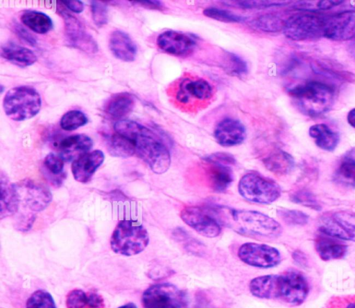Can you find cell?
<instances>
[{
  "instance_id": "6da1fadb",
  "label": "cell",
  "mask_w": 355,
  "mask_h": 308,
  "mask_svg": "<svg viewBox=\"0 0 355 308\" xmlns=\"http://www.w3.org/2000/svg\"><path fill=\"white\" fill-rule=\"evenodd\" d=\"M116 133L130 140L135 154L156 174L166 172L171 165V154L162 139L149 128L130 120H119L114 125Z\"/></svg>"
},
{
  "instance_id": "7a4b0ae2",
  "label": "cell",
  "mask_w": 355,
  "mask_h": 308,
  "mask_svg": "<svg viewBox=\"0 0 355 308\" xmlns=\"http://www.w3.org/2000/svg\"><path fill=\"white\" fill-rule=\"evenodd\" d=\"M208 208L221 225L245 237L270 240L277 238L282 233V227L279 222L259 211L219 206Z\"/></svg>"
},
{
  "instance_id": "3957f363",
  "label": "cell",
  "mask_w": 355,
  "mask_h": 308,
  "mask_svg": "<svg viewBox=\"0 0 355 308\" xmlns=\"http://www.w3.org/2000/svg\"><path fill=\"white\" fill-rule=\"evenodd\" d=\"M299 109L305 115L317 117L327 112L334 102V90L326 84L310 81L288 89Z\"/></svg>"
},
{
  "instance_id": "277c9868",
  "label": "cell",
  "mask_w": 355,
  "mask_h": 308,
  "mask_svg": "<svg viewBox=\"0 0 355 308\" xmlns=\"http://www.w3.org/2000/svg\"><path fill=\"white\" fill-rule=\"evenodd\" d=\"M148 243L147 230L141 224L129 219L119 221L110 238L112 250L115 253L125 256L140 253Z\"/></svg>"
},
{
  "instance_id": "5b68a950",
  "label": "cell",
  "mask_w": 355,
  "mask_h": 308,
  "mask_svg": "<svg viewBox=\"0 0 355 308\" xmlns=\"http://www.w3.org/2000/svg\"><path fill=\"white\" fill-rule=\"evenodd\" d=\"M42 107L39 93L28 86L15 87L8 91L3 100L6 116L11 120L22 121L36 116Z\"/></svg>"
},
{
  "instance_id": "8992f818",
  "label": "cell",
  "mask_w": 355,
  "mask_h": 308,
  "mask_svg": "<svg viewBox=\"0 0 355 308\" xmlns=\"http://www.w3.org/2000/svg\"><path fill=\"white\" fill-rule=\"evenodd\" d=\"M238 190L246 200L260 204H270L281 196L279 184L257 172L245 174L239 180Z\"/></svg>"
},
{
  "instance_id": "52a82bcc",
  "label": "cell",
  "mask_w": 355,
  "mask_h": 308,
  "mask_svg": "<svg viewBox=\"0 0 355 308\" xmlns=\"http://www.w3.org/2000/svg\"><path fill=\"white\" fill-rule=\"evenodd\" d=\"M309 286L304 275L296 269L275 274L274 300L290 306H299L306 300Z\"/></svg>"
},
{
  "instance_id": "ba28073f",
  "label": "cell",
  "mask_w": 355,
  "mask_h": 308,
  "mask_svg": "<svg viewBox=\"0 0 355 308\" xmlns=\"http://www.w3.org/2000/svg\"><path fill=\"white\" fill-rule=\"evenodd\" d=\"M326 17L315 14H296L284 23L285 36L293 41H304L323 36Z\"/></svg>"
},
{
  "instance_id": "9c48e42d",
  "label": "cell",
  "mask_w": 355,
  "mask_h": 308,
  "mask_svg": "<svg viewBox=\"0 0 355 308\" xmlns=\"http://www.w3.org/2000/svg\"><path fill=\"white\" fill-rule=\"evenodd\" d=\"M144 308H187L186 294L169 283L155 284L142 293Z\"/></svg>"
},
{
  "instance_id": "30bf717a",
  "label": "cell",
  "mask_w": 355,
  "mask_h": 308,
  "mask_svg": "<svg viewBox=\"0 0 355 308\" xmlns=\"http://www.w3.org/2000/svg\"><path fill=\"white\" fill-rule=\"evenodd\" d=\"M237 255L245 264L262 269L275 267L282 260L281 254L276 248L255 242L243 244L239 247Z\"/></svg>"
},
{
  "instance_id": "8fae6325",
  "label": "cell",
  "mask_w": 355,
  "mask_h": 308,
  "mask_svg": "<svg viewBox=\"0 0 355 308\" xmlns=\"http://www.w3.org/2000/svg\"><path fill=\"white\" fill-rule=\"evenodd\" d=\"M180 218L198 234L206 237H218L222 230L221 224L208 207H184L180 212Z\"/></svg>"
},
{
  "instance_id": "7c38bea8",
  "label": "cell",
  "mask_w": 355,
  "mask_h": 308,
  "mask_svg": "<svg viewBox=\"0 0 355 308\" xmlns=\"http://www.w3.org/2000/svg\"><path fill=\"white\" fill-rule=\"evenodd\" d=\"M15 185L20 206L22 204L30 212L35 214L44 210L52 200L51 192L45 185L30 179H25Z\"/></svg>"
},
{
  "instance_id": "4fadbf2b",
  "label": "cell",
  "mask_w": 355,
  "mask_h": 308,
  "mask_svg": "<svg viewBox=\"0 0 355 308\" xmlns=\"http://www.w3.org/2000/svg\"><path fill=\"white\" fill-rule=\"evenodd\" d=\"M58 9L64 19L67 43L71 46L87 53H96L98 51V45L92 36L85 30L81 22L62 8L58 7Z\"/></svg>"
},
{
  "instance_id": "5bb4252c",
  "label": "cell",
  "mask_w": 355,
  "mask_h": 308,
  "mask_svg": "<svg viewBox=\"0 0 355 308\" xmlns=\"http://www.w3.org/2000/svg\"><path fill=\"white\" fill-rule=\"evenodd\" d=\"M156 43L163 52L178 57L191 54L196 46V40L192 35L172 30L160 33Z\"/></svg>"
},
{
  "instance_id": "9a60e30c",
  "label": "cell",
  "mask_w": 355,
  "mask_h": 308,
  "mask_svg": "<svg viewBox=\"0 0 355 308\" xmlns=\"http://www.w3.org/2000/svg\"><path fill=\"white\" fill-rule=\"evenodd\" d=\"M323 36L335 41L355 37V10H345L326 17Z\"/></svg>"
},
{
  "instance_id": "2e32d148",
  "label": "cell",
  "mask_w": 355,
  "mask_h": 308,
  "mask_svg": "<svg viewBox=\"0 0 355 308\" xmlns=\"http://www.w3.org/2000/svg\"><path fill=\"white\" fill-rule=\"evenodd\" d=\"M213 94V87L208 81L202 78H185L178 86L175 98L182 104H188L193 100H209Z\"/></svg>"
},
{
  "instance_id": "e0dca14e",
  "label": "cell",
  "mask_w": 355,
  "mask_h": 308,
  "mask_svg": "<svg viewBox=\"0 0 355 308\" xmlns=\"http://www.w3.org/2000/svg\"><path fill=\"white\" fill-rule=\"evenodd\" d=\"M214 136L220 145L233 147L244 141L246 138V129L239 120L226 118L216 125Z\"/></svg>"
},
{
  "instance_id": "ac0fdd59",
  "label": "cell",
  "mask_w": 355,
  "mask_h": 308,
  "mask_svg": "<svg viewBox=\"0 0 355 308\" xmlns=\"http://www.w3.org/2000/svg\"><path fill=\"white\" fill-rule=\"evenodd\" d=\"M104 158L103 152L96 150L74 160L71 164V172L75 180L82 183L89 182Z\"/></svg>"
},
{
  "instance_id": "d6986e66",
  "label": "cell",
  "mask_w": 355,
  "mask_h": 308,
  "mask_svg": "<svg viewBox=\"0 0 355 308\" xmlns=\"http://www.w3.org/2000/svg\"><path fill=\"white\" fill-rule=\"evenodd\" d=\"M92 145L93 141L89 136L80 134L64 138L58 150L64 161L69 162L87 153Z\"/></svg>"
},
{
  "instance_id": "ffe728a7",
  "label": "cell",
  "mask_w": 355,
  "mask_h": 308,
  "mask_svg": "<svg viewBox=\"0 0 355 308\" xmlns=\"http://www.w3.org/2000/svg\"><path fill=\"white\" fill-rule=\"evenodd\" d=\"M0 217L1 219L12 216L19 209L20 201L15 185L3 172L0 176Z\"/></svg>"
},
{
  "instance_id": "44dd1931",
  "label": "cell",
  "mask_w": 355,
  "mask_h": 308,
  "mask_svg": "<svg viewBox=\"0 0 355 308\" xmlns=\"http://www.w3.org/2000/svg\"><path fill=\"white\" fill-rule=\"evenodd\" d=\"M315 248L324 261L343 258L347 252V245L343 240L321 233L315 239Z\"/></svg>"
},
{
  "instance_id": "7402d4cb",
  "label": "cell",
  "mask_w": 355,
  "mask_h": 308,
  "mask_svg": "<svg viewBox=\"0 0 355 308\" xmlns=\"http://www.w3.org/2000/svg\"><path fill=\"white\" fill-rule=\"evenodd\" d=\"M109 48L116 58L123 62L134 61L137 53V48L133 40L121 30H114L112 33Z\"/></svg>"
},
{
  "instance_id": "603a6c76",
  "label": "cell",
  "mask_w": 355,
  "mask_h": 308,
  "mask_svg": "<svg viewBox=\"0 0 355 308\" xmlns=\"http://www.w3.org/2000/svg\"><path fill=\"white\" fill-rule=\"evenodd\" d=\"M206 163L209 164L206 174L211 190L216 192L225 191L234 180V174L230 165L214 162Z\"/></svg>"
},
{
  "instance_id": "cb8c5ba5",
  "label": "cell",
  "mask_w": 355,
  "mask_h": 308,
  "mask_svg": "<svg viewBox=\"0 0 355 308\" xmlns=\"http://www.w3.org/2000/svg\"><path fill=\"white\" fill-rule=\"evenodd\" d=\"M0 54L1 57L21 68L31 66L37 61V56L33 51L13 42L3 44Z\"/></svg>"
},
{
  "instance_id": "d4e9b609",
  "label": "cell",
  "mask_w": 355,
  "mask_h": 308,
  "mask_svg": "<svg viewBox=\"0 0 355 308\" xmlns=\"http://www.w3.org/2000/svg\"><path fill=\"white\" fill-rule=\"evenodd\" d=\"M135 104L132 94L121 92L114 94L107 100L104 111L112 118L120 119L132 111Z\"/></svg>"
},
{
  "instance_id": "484cf974",
  "label": "cell",
  "mask_w": 355,
  "mask_h": 308,
  "mask_svg": "<svg viewBox=\"0 0 355 308\" xmlns=\"http://www.w3.org/2000/svg\"><path fill=\"white\" fill-rule=\"evenodd\" d=\"M42 173L51 185L60 187L67 177L64 171V160L54 153L48 154L43 161Z\"/></svg>"
},
{
  "instance_id": "4316f807",
  "label": "cell",
  "mask_w": 355,
  "mask_h": 308,
  "mask_svg": "<svg viewBox=\"0 0 355 308\" xmlns=\"http://www.w3.org/2000/svg\"><path fill=\"white\" fill-rule=\"evenodd\" d=\"M309 135L315 140L318 147L325 151H333L339 142L337 132L326 124L320 123L312 125L309 130Z\"/></svg>"
},
{
  "instance_id": "83f0119b",
  "label": "cell",
  "mask_w": 355,
  "mask_h": 308,
  "mask_svg": "<svg viewBox=\"0 0 355 308\" xmlns=\"http://www.w3.org/2000/svg\"><path fill=\"white\" fill-rule=\"evenodd\" d=\"M24 25L38 34H45L53 28V21L46 14L33 10H24L20 15Z\"/></svg>"
},
{
  "instance_id": "f1b7e54d",
  "label": "cell",
  "mask_w": 355,
  "mask_h": 308,
  "mask_svg": "<svg viewBox=\"0 0 355 308\" xmlns=\"http://www.w3.org/2000/svg\"><path fill=\"white\" fill-rule=\"evenodd\" d=\"M105 141L107 152L113 156L128 158L135 154L132 143L116 132L105 135Z\"/></svg>"
},
{
  "instance_id": "f546056e",
  "label": "cell",
  "mask_w": 355,
  "mask_h": 308,
  "mask_svg": "<svg viewBox=\"0 0 355 308\" xmlns=\"http://www.w3.org/2000/svg\"><path fill=\"white\" fill-rule=\"evenodd\" d=\"M266 168L277 174H286L294 167L293 158L288 153L283 150L275 151L263 161Z\"/></svg>"
},
{
  "instance_id": "4dcf8cb0",
  "label": "cell",
  "mask_w": 355,
  "mask_h": 308,
  "mask_svg": "<svg viewBox=\"0 0 355 308\" xmlns=\"http://www.w3.org/2000/svg\"><path fill=\"white\" fill-rule=\"evenodd\" d=\"M282 17L275 14H264L250 21L252 28L266 33H276L283 30L284 23Z\"/></svg>"
},
{
  "instance_id": "1f68e13d",
  "label": "cell",
  "mask_w": 355,
  "mask_h": 308,
  "mask_svg": "<svg viewBox=\"0 0 355 308\" xmlns=\"http://www.w3.org/2000/svg\"><path fill=\"white\" fill-rule=\"evenodd\" d=\"M334 179L343 185L355 188V158L345 157L335 171Z\"/></svg>"
},
{
  "instance_id": "d6a6232c",
  "label": "cell",
  "mask_w": 355,
  "mask_h": 308,
  "mask_svg": "<svg viewBox=\"0 0 355 308\" xmlns=\"http://www.w3.org/2000/svg\"><path fill=\"white\" fill-rule=\"evenodd\" d=\"M332 217L339 226L342 239L355 242V212L352 211H337Z\"/></svg>"
},
{
  "instance_id": "836d02e7",
  "label": "cell",
  "mask_w": 355,
  "mask_h": 308,
  "mask_svg": "<svg viewBox=\"0 0 355 308\" xmlns=\"http://www.w3.org/2000/svg\"><path fill=\"white\" fill-rule=\"evenodd\" d=\"M222 66L227 73L232 76L241 78L248 73V65L245 61L233 53H225Z\"/></svg>"
},
{
  "instance_id": "e575fe53",
  "label": "cell",
  "mask_w": 355,
  "mask_h": 308,
  "mask_svg": "<svg viewBox=\"0 0 355 308\" xmlns=\"http://www.w3.org/2000/svg\"><path fill=\"white\" fill-rule=\"evenodd\" d=\"M88 122L86 115L79 110H70L61 118L60 125L63 130L73 131L84 126Z\"/></svg>"
},
{
  "instance_id": "d590c367",
  "label": "cell",
  "mask_w": 355,
  "mask_h": 308,
  "mask_svg": "<svg viewBox=\"0 0 355 308\" xmlns=\"http://www.w3.org/2000/svg\"><path fill=\"white\" fill-rule=\"evenodd\" d=\"M26 308H57V307L50 293L44 289H38L27 299Z\"/></svg>"
},
{
  "instance_id": "8d00e7d4",
  "label": "cell",
  "mask_w": 355,
  "mask_h": 308,
  "mask_svg": "<svg viewBox=\"0 0 355 308\" xmlns=\"http://www.w3.org/2000/svg\"><path fill=\"white\" fill-rule=\"evenodd\" d=\"M203 15L209 18L225 23H239L245 17L232 11L215 7H209L203 10Z\"/></svg>"
},
{
  "instance_id": "74e56055",
  "label": "cell",
  "mask_w": 355,
  "mask_h": 308,
  "mask_svg": "<svg viewBox=\"0 0 355 308\" xmlns=\"http://www.w3.org/2000/svg\"><path fill=\"white\" fill-rule=\"evenodd\" d=\"M278 217L288 225L304 226L309 221V216L302 211L279 208L277 210Z\"/></svg>"
},
{
  "instance_id": "f35d334b",
  "label": "cell",
  "mask_w": 355,
  "mask_h": 308,
  "mask_svg": "<svg viewBox=\"0 0 355 308\" xmlns=\"http://www.w3.org/2000/svg\"><path fill=\"white\" fill-rule=\"evenodd\" d=\"M291 200L296 203L320 210L321 206L315 196L306 189H300L291 194Z\"/></svg>"
},
{
  "instance_id": "ab89813d",
  "label": "cell",
  "mask_w": 355,
  "mask_h": 308,
  "mask_svg": "<svg viewBox=\"0 0 355 308\" xmlns=\"http://www.w3.org/2000/svg\"><path fill=\"white\" fill-rule=\"evenodd\" d=\"M343 2V1L338 0L300 1L294 5V7L298 10L315 11L328 10L338 6Z\"/></svg>"
},
{
  "instance_id": "60d3db41",
  "label": "cell",
  "mask_w": 355,
  "mask_h": 308,
  "mask_svg": "<svg viewBox=\"0 0 355 308\" xmlns=\"http://www.w3.org/2000/svg\"><path fill=\"white\" fill-rule=\"evenodd\" d=\"M228 6L243 9H264L275 6H281L284 2H273L268 1H230Z\"/></svg>"
},
{
  "instance_id": "b9f144b4",
  "label": "cell",
  "mask_w": 355,
  "mask_h": 308,
  "mask_svg": "<svg viewBox=\"0 0 355 308\" xmlns=\"http://www.w3.org/2000/svg\"><path fill=\"white\" fill-rule=\"evenodd\" d=\"M91 11L93 21L98 27H101L107 24V8L103 1H92Z\"/></svg>"
},
{
  "instance_id": "7bdbcfd3",
  "label": "cell",
  "mask_w": 355,
  "mask_h": 308,
  "mask_svg": "<svg viewBox=\"0 0 355 308\" xmlns=\"http://www.w3.org/2000/svg\"><path fill=\"white\" fill-rule=\"evenodd\" d=\"M87 304V293L79 289L70 291L66 297L67 308H84Z\"/></svg>"
},
{
  "instance_id": "ee69618b",
  "label": "cell",
  "mask_w": 355,
  "mask_h": 308,
  "mask_svg": "<svg viewBox=\"0 0 355 308\" xmlns=\"http://www.w3.org/2000/svg\"><path fill=\"white\" fill-rule=\"evenodd\" d=\"M322 308H355V295L332 296Z\"/></svg>"
},
{
  "instance_id": "f6af8a7d",
  "label": "cell",
  "mask_w": 355,
  "mask_h": 308,
  "mask_svg": "<svg viewBox=\"0 0 355 308\" xmlns=\"http://www.w3.org/2000/svg\"><path fill=\"white\" fill-rule=\"evenodd\" d=\"M35 219V214L25 212L20 214L16 220V228L21 231L28 230Z\"/></svg>"
},
{
  "instance_id": "bcb514c9",
  "label": "cell",
  "mask_w": 355,
  "mask_h": 308,
  "mask_svg": "<svg viewBox=\"0 0 355 308\" xmlns=\"http://www.w3.org/2000/svg\"><path fill=\"white\" fill-rule=\"evenodd\" d=\"M204 159L205 162L219 163L230 166L236 163L234 157L230 154L225 152L214 153L207 156Z\"/></svg>"
},
{
  "instance_id": "7dc6e473",
  "label": "cell",
  "mask_w": 355,
  "mask_h": 308,
  "mask_svg": "<svg viewBox=\"0 0 355 308\" xmlns=\"http://www.w3.org/2000/svg\"><path fill=\"white\" fill-rule=\"evenodd\" d=\"M13 30L20 40L26 44L35 46L37 44V40L35 37L21 25L17 23L13 25Z\"/></svg>"
},
{
  "instance_id": "c3c4849f",
  "label": "cell",
  "mask_w": 355,
  "mask_h": 308,
  "mask_svg": "<svg viewBox=\"0 0 355 308\" xmlns=\"http://www.w3.org/2000/svg\"><path fill=\"white\" fill-rule=\"evenodd\" d=\"M134 5L152 10H162L164 6L159 1H130Z\"/></svg>"
},
{
  "instance_id": "681fc988",
  "label": "cell",
  "mask_w": 355,
  "mask_h": 308,
  "mask_svg": "<svg viewBox=\"0 0 355 308\" xmlns=\"http://www.w3.org/2000/svg\"><path fill=\"white\" fill-rule=\"evenodd\" d=\"M61 3L69 10L75 13H80L84 10V4L78 0L62 1Z\"/></svg>"
},
{
  "instance_id": "f907efd6",
  "label": "cell",
  "mask_w": 355,
  "mask_h": 308,
  "mask_svg": "<svg viewBox=\"0 0 355 308\" xmlns=\"http://www.w3.org/2000/svg\"><path fill=\"white\" fill-rule=\"evenodd\" d=\"M293 259L300 264H306V259L305 255L300 251H295L293 255Z\"/></svg>"
},
{
  "instance_id": "816d5d0a",
  "label": "cell",
  "mask_w": 355,
  "mask_h": 308,
  "mask_svg": "<svg viewBox=\"0 0 355 308\" xmlns=\"http://www.w3.org/2000/svg\"><path fill=\"white\" fill-rule=\"evenodd\" d=\"M348 123L355 128V108L351 109L347 116Z\"/></svg>"
},
{
  "instance_id": "f5cc1de1",
  "label": "cell",
  "mask_w": 355,
  "mask_h": 308,
  "mask_svg": "<svg viewBox=\"0 0 355 308\" xmlns=\"http://www.w3.org/2000/svg\"><path fill=\"white\" fill-rule=\"evenodd\" d=\"M196 308H214V307L212 306L210 302H207L205 299H202L197 304Z\"/></svg>"
},
{
  "instance_id": "db71d44e",
  "label": "cell",
  "mask_w": 355,
  "mask_h": 308,
  "mask_svg": "<svg viewBox=\"0 0 355 308\" xmlns=\"http://www.w3.org/2000/svg\"><path fill=\"white\" fill-rule=\"evenodd\" d=\"M349 53L353 58L355 59V39L349 46Z\"/></svg>"
},
{
  "instance_id": "11a10c76",
  "label": "cell",
  "mask_w": 355,
  "mask_h": 308,
  "mask_svg": "<svg viewBox=\"0 0 355 308\" xmlns=\"http://www.w3.org/2000/svg\"><path fill=\"white\" fill-rule=\"evenodd\" d=\"M118 308H137V307L135 305V304H134L132 302H128V303L125 304V305H123L122 306H120Z\"/></svg>"
},
{
  "instance_id": "9f6ffc18",
  "label": "cell",
  "mask_w": 355,
  "mask_h": 308,
  "mask_svg": "<svg viewBox=\"0 0 355 308\" xmlns=\"http://www.w3.org/2000/svg\"><path fill=\"white\" fill-rule=\"evenodd\" d=\"M349 4L353 7L355 8V1H350Z\"/></svg>"
}]
</instances>
